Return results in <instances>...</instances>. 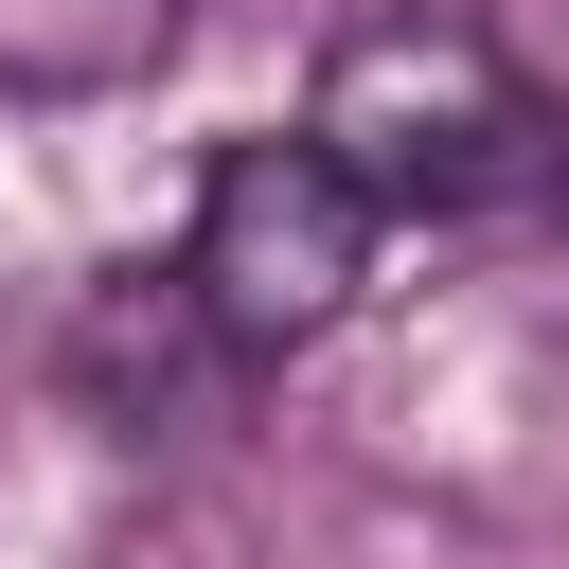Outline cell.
Listing matches in <instances>:
<instances>
[{
    "label": "cell",
    "mask_w": 569,
    "mask_h": 569,
    "mask_svg": "<svg viewBox=\"0 0 569 569\" xmlns=\"http://www.w3.org/2000/svg\"><path fill=\"white\" fill-rule=\"evenodd\" d=\"M302 142H320L373 213H480V196H516V178L551 160V107H533V71H516L498 18L391 0V18H356V36L320 53Z\"/></svg>",
    "instance_id": "cell-1"
},
{
    "label": "cell",
    "mask_w": 569,
    "mask_h": 569,
    "mask_svg": "<svg viewBox=\"0 0 569 569\" xmlns=\"http://www.w3.org/2000/svg\"><path fill=\"white\" fill-rule=\"evenodd\" d=\"M373 231H391V213H373L302 124H267V142H213L178 284H196V320H213L231 356H302V338H338V320H356Z\"/></svg>",
    "instance_id": "cell-2"
},
{
    "label": "cell",
    "mask_w": 569,
    "mask_h": 569,
    "mask_svg": "<svg viewBox=\"0 0 569 569\" xmlns=\"http://www.w3.org/2000/svg\"><path fill=\"white\" fill-rule=\"evenodd\" d=\"M178 53V0H0V89H142Z\"/></svg>",
    "instance_id": "cell-3"
},
{
    "label": "cell",
    "mask_w": 569,
    "mask_h": 569,
    "mask_svg": "<svg viewBox=\"0 0 569 569\" xmlns=\"http://www.w3.org/2000/svg\"><path fill=\"white\" fill-rule=\"evenodd\" d=\"M551 178H569V160H551Z\"/></svg>",
    "instance_id": "cell-4"
}]
</instances>
